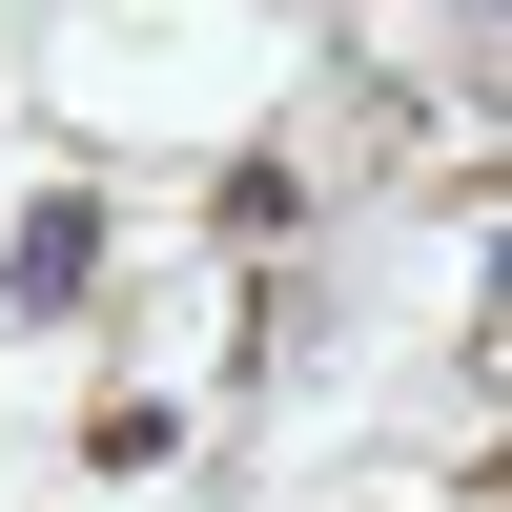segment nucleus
<instances>
[{
	"instance_id": "obj_1",
	"label": "nucleus",
	"mask_w": 512,
	"mask_h": 512,
	"mask_svg": "<svg viewBox=\"0 0 512 512\" xmlns=\"http://www.w3.org/2000/svg\"><path fill=\"white\" fill-rule=\"evenodd\" d=\"M103 267H123L103 185H41L21 226H0V308H103Z\"/></svg>"
}]
</instances>
